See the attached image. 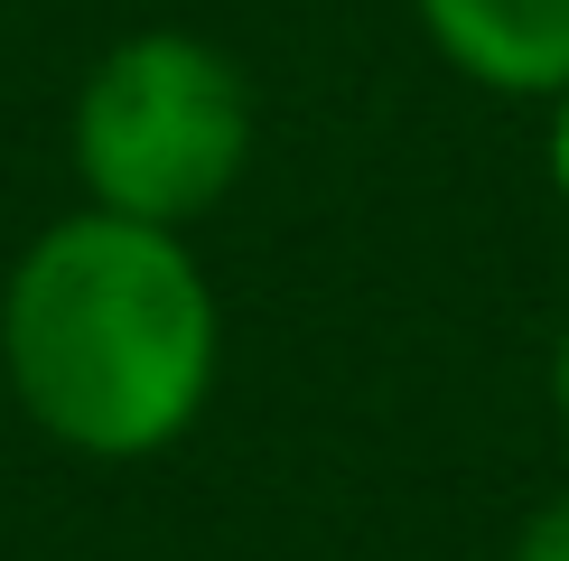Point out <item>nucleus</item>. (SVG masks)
<instances>
[{"instance_id": "obj_3", "label": "nucleus", "mask_w": 569, "mask_h": 561, "mask_svg": "<svg viewBox=\"0 0 569 561\" xmlns=\"http://www.w3.org/2000/svg\"><path fill=\"white\" fill-rule=\"evenodd\" d=\"M411 10L467 85L532 104L569 85V0H411Z\"/></svg>"}, {"instance_id": "obj_5", "label": "nucleus", "mask_w": 569, "mask_h": 561, "mask_svg": "<svg viewBox=\"0 0 569 561\" xmlns=\"http://www.w3.org/2000/svg\"><path fill=\"white\" fill-rule=\"evenodd\" d=\"M551 187L569 197V85L551 94Z\"/></svg>"}, {"instance_id": "obj_6", "label": "nucleus", "mask_w": 569, "mask_h": 561, "mask_svg": "<svg viewBox=\"0 0 569 561\" xmlns=\"http://www.w3.org/2000/svg\"><path fill=\"white\" fill-rule=\"evenodd\" d=\"M551 412H560V431H569V327H560V346H551Z\"/></svg>"}, {"instance_id": "obj_4", "label": "nucleus", "mask_w": 569, "mask_h": 561, "mask_svg": "<svg viewBox=\"0 0 569 561\" xmlns=\"http://www.w3.org/2000/svg\"><path fill=\"white\" fill-rule=\"evenodd\" d=\"M513 561H569V486L551 505L523 514V533H513Z\"/></svg>"}, {"instance_id": "obj_2", "label": "nucleus", "mask_w": 569, "mask_h": 561, "mask_svg": "<svg viewBox=\"0 0 569 561\" xmlns=\"http://www.w3.org/2000/svg\"><path fill=\"white\" fill-rule=\"evenodd\" d=\"M252 169V85L197 29H131L76 85L84 206L187 234Z\"/></svg>"}, {"instance_id": "obj_1", "label": "nucleus", "mask_w": 569, "mask_h": 561, "mask_svg": "<svg viewBox=\"0 0 569 561\" xmlns=\"http://www.w3.org/2000/svg\"><path fill=\"white\" fill-rule=\"evenodd\" d=\"M224 309L187 234L76 206L0 280V374L76 459H159L197 431Z\"/></svg>"}]
</instances>
